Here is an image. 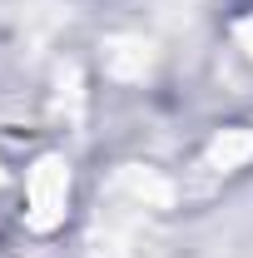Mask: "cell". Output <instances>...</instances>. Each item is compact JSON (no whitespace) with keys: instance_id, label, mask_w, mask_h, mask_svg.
I'll return each instance as SVG.
<instances>
[]
</instances>
